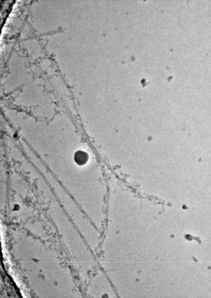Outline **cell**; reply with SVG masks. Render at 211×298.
I'll use <instances>...</instances> for the list:
<instances>
[{
    "label": "cell",
    "instance_id": "1",
    "mask_svg": "<svg viewBox=\"0 0 211 298\" xmlns=\"http://www.w3.org/2000/svg\"><path fill=\"white\" fill-rule=\"evenodd\" d=\"M74 158L77 164L79 166H82L87 163L88 161L89 155L85 151L79 150L75 153Z\"/></svg>",
    "mask_w": 211,
    "mask_h": 298
}]
</instances>
